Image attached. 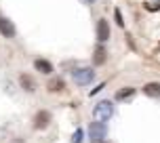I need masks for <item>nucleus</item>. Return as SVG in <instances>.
I'll return each mask as SVG.
<instances>
[{
	"instance_id": "f257e3e1",
	"label": "nucleus",
	"mask_w": 160,
	"mask_h": 143,
	"mask_svg": "<svg viewBox=\"0 0 160 143\" xmlns=\"http://www.w3.org/2000/svg\"><path fill=\"white\" fill-rule=\"evenodd\" d=\"M114 116V103L112 101H99V103L93 107V118L99 120V122H105Z\"/></svg>"
},
{
	"instance_id": "f03ea898",
	"label": "nucleus",
	"mask_w": 160,
	"mask_h": 143,
	"mask_svg": "<svg viewBox=\"0 0 160 143\" xmlns=\"http://www.w3.org/2000/svg\"><path fill=\"white\" fill-rule=\"evenodd\" d=\"M72 78L78 86H87L95 80V72H93V67H76L72 72Z\"/></svg>"
},
{
	"instance_id": "7ed1b4c3",
	"label": "nucleus",
	"mask_w": 160,
	"mask_h": 143,
	"mask_svg": "<svg viewBox=\"0 0 160 143\" xmlns=\"http://www.w3.org/2000/svg\"><path fill=\"white\" fill-rule=\"evenodd\" d=\"M108 135V126H105V122H93L91 126H88V137H91V141L93 143H101Z\"/></svg>"
},
{
	"instance_id": "20e7f679",
	"label": "nucleus",
	"mask_w": 160,
	"mask_h": 143,
	"mask_svg": "<svg viewBox=\"0 0 160 143\" xmlns=\"http://www.w3.org/2000/svg\"><path fill=\"white\" fill-rule=\"evenodd\" d=\"M51 124V111L47 110H40L36 116H34V128L36 131H42V128H47Z\"/></svg>"
},
{
	"instance_id": "39448f33",
	"label": "nucleus",
	"mask_w": 160,
	"mask_h": 143,
	"mask_svg": "<svg viewBox=\"0 0 160 143\" xmlns=\"http://www.w3.org/2000/svg\"><path fill=\"white\" fill-rule=\"evenodd\" d=\"M15 25H13V21L11 19H7V17H0V34L4 36V38H13L15 36Z\"/></svg>"
},
{
	"instance_id": "423d86ee",
	"label": "nucleus",
	"mask_w": 160,
	"mask_h": 143,
	"mask_svg": "<svg viewBox=\"0 0 160 143\" xmlns=\"http://www.w3.org/2000/svg\"><path fill=\"white\" fill-rule=\"evenodd\" d=\"M97 40H99V42L110 40V25H108L105 19H99V21H97Z\"/></svg>"
},
{
	"instance_id": "0eeeda50",
	"label": "nucleus",
	"mask_w": 160,
	"mask_h": 143,
	"mask_svg": "<svg viewBox=\"0 0 160 143\" xmlns=\"http://www.w3.org/2000/svg\"><path fill=\"white\" fill-rule=\"evenodd\" d=\"M19 84H21V88L28 91V93H34V91H36V82H34V78L30 74H21V76H19Z\"/></svg>"
},
{
	"instance_id": "6e6552de",
	"label": "nucleus",
	"mask_w": 160,
	"mask_h": 143,
	"mask_svg": "<svg viewBox=\"0 0 160 143\" xmlns=\"http://www.w3.org/2000/svg\"><path fill=\"white\" fill-rule=\"evenodd\" d=\"M143 93L148 97H154V99L160 97V82H148V84L143 86Z\"/></svg>"
},
{
	"instance_id": "1a4fd4ad",
	"label": "nucleus",
	"mask_w": 160,
	"mask_h": 143,
	"mask_svg": "<svg viewBox=\"0 0 160 143\" xmlns=\"http://www.w3.org/2000/svg\"><path fill=\"white\" fill-rule=\"evenodd\" d=\"M47 88H48V93H61L65 88V82L61 78H53V80H48Z\"/></svg>"
},
{
	"instance_id": "9d476101",
	"label": "nucleus",
	"mask_w": 160,
	"mask_h": 143,
	"mask_svg": "<svg viewBox=\"0 0 160 143\" xmlns=\"http://www.w3.org/2000/svg\"><path fill=\"white\" fill-rule=\"evenodd\" d=\"M34 67H36L40 74H51V72H53V65H51V61H47V59H36V61H34Z\"/></svg>"
},
{
	"instance_id": "9b49d317",
	"label": "nucleus",
	"mask_w": 160,
	"mask_h": 143,
	"mask_svg": "<svg viewBox=\"0 0 160 143\" xmlns=\"http://www.w3.org/2000/svg\"><path fill=\"white\" fill-rule=\"evenodd\" d=\"M105 59H108V53H105V48L99 44V47L95 48V55H93V63L95 65H103Z\"/></svg>"
},
{
	"instance_id": "f8f14e48",
	"label": "nucleus",
	"mask_w": 160,
	"mask_h": 143,
	"mask_svg": "<svg viewBox=\"0 0 160 143\" xmlns=\"http://www.w3.org/2000/svg\"><path fill=\"white\" fill-rule=\"evenodd\" d=\"M133 95H135V88L127 86V88H122V91H118V93H116V99H118V101H122V99H128V97H133Z\"/></svg>"
},
{
	"instance_id": "ddd939ff",
	"label": "nucleus",
	"mask_w": 160,
	"mask_h": 143,
	"mask_svg": "<svg viewBox=\"0 0 160 143\" xmlns=\"http://www.w3.org/2000/svg\"><path fill=\"white\" fill-rule=\"evenodd\" d=\"M82 135H84V133H82V128H78V131L72 135V143H82Z\"/></svg>"
},
{
	"instance_id": "4468645a",
	"label": "nucleus",
	"mask_w": 160,
	"mask_h": 143,
	"mask_svg": "<svg viewBox=\"0 0 160 143\" xmlns=\"http://www.w3.org/2000/svg\"><path fill=\"white\" fill-rule=\"evenodd\" d=\"M114 17H116V23H118L120 27H122V25H124V21H122V13H120L118 8H116V11H114Z\"/></svg>"
},
{
	"instance_id": "2eb2a0df",
	"label": "nucleus",
	"mask_w": 160,
	"mask_h": 143,
	"mask_svg": "<svg viewBox=\"0 0 160 143\" xmlns=\"http://www.w3.org/2000/svg\"><path fill=\"white\" fill-rule=\"evenodd\" d=\"M84 2H87V4H93V2H95V0H84Z\"/></svg>"
},
{
	"instance_id": "dca6fc26",
	"label": "nucleus",
	"mask_w": 160,
	"mask_h": 143,
	"mask_svg": "<svg viewBox=\"0 0 160 143\" xmlns=\"http://www.w3.org/2000/svg\"><path fill=\"white\" fill-rule=\"evenodd\" d=\"M101 143H108V141H101Z\"/></svg>"
}]
</instances>
